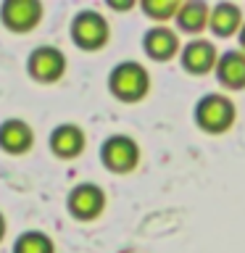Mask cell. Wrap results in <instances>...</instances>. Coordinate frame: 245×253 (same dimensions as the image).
I'll use <instances>...</instances> for the list:
<instances>
[{
  "instance_id": "cell-5",
  "label": "cell",
  "mask_w": 245,
  "mask_h": 253,
  "mask_svg": "<svg viewBox=\"0 0 245 253\" xmlns=\"http://www.w3.org/2000/svg\"><path fill=\"white\" fill-rule=\"evenodd\" d=\"M106 209V193L95 182H79L66 195V211L77 221H92Z\"/></svg>"
},
{
  "instance_id": "cell-10",
  "label": "cell",
  "mask_w": 245,
  "mask_h": 253,
  "mask_svg": "<svg viewBox=\"0 0 245 253\" xmlns=\"http://www.w3.org/2000/svg\"><path fill=\"white\" fill-rule=\"evenodd\" d=\"M142 47H145V53L153 61L171 58V55L177 53V47H179L177 32L169 29V27H163V24H158V27L145 32V37H142Z\"/></svg>"
},
{
  "instance_id": "cell-12",
  "label": "cell",
  "mask_w": 245,
  "mask_h": 253,
  "mask_svg": "<svg viewBox=\"0 0 245 253\" xmlns=\"http://www.w3.org/2000/svg\"><path fill=\"white\" fill-rule=\"evenodd\" d=\"M11 253H55V243L42 229H27L13 240Z\"/></svg>"
},
{
  "instance_id": "cell-4",
  "label": "cell",
  "mask_w": 245,
  "mask_h": 253,
  "mask_svg": "<svg viewBox=\"0 0 245 253\" xmlns=\"http://www.w3.org/2000/svg\"><path fill=\"white\" fill-rule=\"evenodd\" d=\"M100 164L114 174H126L140 164V145L129 134H108L100 145Z\"/></svg>"
},
{
  "instance_id": "cell-16",
  "label": "cell",
  "mask_w": 245,
  "mask_h": 253,
  "mask_svg": "<svg viewBox=\"0 0 245 253\" xmlns=\"http://www.w3.org/2000/svg\"><path fill=\"white\" fill-rule=\"evenodd\" d=\"M142 11H145V16H150V19H156V21H166V19H171V16H177L179 3L177 0H145V3H142Z\"/></svg>"
},
{
  "instance_id": "cell-3",
  "label": "cell",
  "mask_w": 245,
  "mask_h": 253,
  "mask_svg": "<svg viewBox=\"0 0 245 253\" xmlns=\"http://www.w3.org/2000/svg\"><path fill=\"white\" fill-rule=\"evenodd\" d=\"M69 69L66 53L55 45H37L35 50L27 55V74L40 84H53L63 79Z\"/></svg>"
},
{
  "instance_id": "cell-18",
  "label": "cell",
  "mask_w": 245,
  "mask_h": 253,
  "mask_svg": "<svg viewBox=\"0 0 245 253\" xmlns=\"http://www.w3.org/2000/svg\"><path fill=\"white\" fill-rule=\"evenodd\" d=\"M108 5L114 8V11H126V8H132V3H116V0H111Z\"/></svg>"
},
{
  "instance_id": "cell-9",
  "label": "cell",
  "mask_w": 245,
  "mask_h": 253,
  "mask_svg": "<svg viewBox=\"0 0 245 253\" xmlns=\"http://www.w3.org/2000/svg\"><path fill=\"white\" fill-rule=\"evenodd\" d=\"M35 145V129L29 122L19 116L3 119L0 122V150L8 156H24Z\"/></svg>"
},
{
  "instance_id": "cell-17",
  "label": "cell",
  "mask_w": 245,
  "mask_h": 253,
  "mask_svg": "<svg viewBox=\"0 0 245 253\" xmlns=\"http://www.w3.org/2000/svg\"><path fill=\"white\" fill-rule=\"evenodd\" d=\"M5 232H8V221H5V216H3V211H0V243L5 240Z\"/></svg>"
},
{
  "instance_id": "cell-11",
  "label": "cell",
  "mask_w": 245,
  "mask_h": 253,
  "mask_svg": "<svg viewBox=\"0 0 245 253\" xmlns=\"http://www.w3.org/2000/svg\"><path fill=\"white\" fill-rule=\"evenodd\" d=\"M213 63H216V50L205 40H193L182 50V66L190 74H205L208 69H213Z\"/></svg>"
},
{
  "instance_id": "cell-8",
  "label": "cell",
  "mask_w": 245,
  "mask_h": 253,
  "mask_svg": "<svg viewBox=\"0 0 245 253\" xmlns=\"http://www.w3.org/2000/svg\"><path fill=\"white\" fill-rule=\"evenodd\" d=\"M235 119V106L224 95H205L195 106V122L205 132H224Z\"/></svg>"
},
{
  "instance_id": "cell-15",
  "label": "cell",
  "mask_w": 245,
  "mask_h": 253,
  "mask_svg": "<svg viewBox=\"0 0 245 253\" xmlns=\"http://www.w3.org/2000/svg\"><path fill=\"white\" fill-rule=\"evenodd\" d=\"M177 24H179V29H185V32H201L205 24H208V8H205V3L193 0V3L179 5Z\"/></svg>"
},
{
  "instance_id": "cell-2",
  "label": "cell",
  "mask_w": 245,
  "mask_h": 253,
  "mask_svg": "<svg viewBox=\"0 0 245 253\" xmlns=\"http://www.w3.org/2000/svg\"><path fill=\"white\" fill-rule=\"evenodd\" d=\"M108 90L122 103H137L150 90V74L137 61H122L111 69L108 74Z\"/></svg>"
},
{
  "instance_id": "cell-14",
  "label": "cell",
  "mask_w": 245,
  "mask_h": 253,
  "mask_svg": "<svg viewBox=\"0 0 245 253\" xmlns=\"http://www.w3.org/2000/svg\"><path fill=\"white\" fill-rule=\"evenodd\" d=\"M208 24L213 27L216 35H232V32L240 27V8L232 5V3H219L208 13Z\"/></svg>"
},
{
  "instance_id": "cell-6",
  "label": "cell",
  "mask_w": 245,
  "mask_h": 253,
  "mask_svg": "<svg viewBox=\"0 0 245 253\" xmlns=\"http://www.w3.org/2000/svg\"><path fill=\"white\" fill-rule=\"evenodd\" d=\"M45 16V5L40 0H3L0 5V21L8 32L16 35H27L37 29Z\"/></svg>"
},
{
  "instance_id": "cell-7",
  "label": "cell",
  "mask_w": 245,
  "mask_h": 253,
  "mask_svg": "<svg viewBox=\"0 0 245 253\" xmlns=\"http://www.w3.org/2000/svg\"><path fill=\"white\" fill-rule=\"evenodd\" d=\"M84 145H87V134L79 124L74 122H61L53 126L50 137H47V148L55 158L61 161H74L84 153Z\"/></svg>"
},
{
  "instance_id": "cell-13",
  "label": "cell",
  "mask_w": 245,
  "mask_h": 253,
  "mask_svg": "<svg viewBox=\"0 0 245 253\" xmlns=\"http://www.w3.org/2000/svg\"><path fill=\"white\" fill-rule=\"evenodd\" d=\"M219 79L227 87H245V55L243 53H227L216 63Z\"/></svg>"
},
{
  "instance_id": "cell-19",
  "label": "cell",
  "mask_w": 245,
  "mask_h": 253,
  "mask_svg": "<svg viewBox=\"0 0 245 253\" xmlns=\"http://www.w3.org/2000/svg\"><path fill=\"white\" fill-rule=\"evenodd\" d=\"M243 45H245V29H243Z\"/></svg>"
},
{
  "instance_id": "cell-1",
  "label": "cell",
  "mask_w": 245,
  "mask_h": 253,
  "mask_svg": "<svg viewBox=\"0 0 245 253\" xmlns=\"http://www.w3.org/2000/svg\"><path fill=\"white\" fill-rule=\"evenodd\" d=\"M69 37L79 50L84 53H95L100 47H106L108 37H111V24L100 11L95 8H82L74 13V19L69 24Z\"/></svg>"
}]
</instances>
